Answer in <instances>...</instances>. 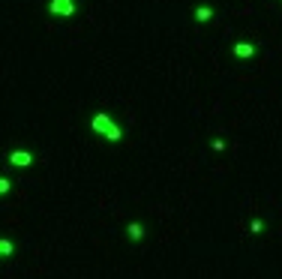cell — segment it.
<instances>
[{"label": "cell", "mask_w": 282, "mask_h": 279, "mask_svg": "<svg viewBox=\"0 0 282 279\" xmlns=\"http://www.w3.org/2000/svg\"><path fill=\"white\" fill-rule=\"evenodd\" d=\"M90 129H93V132H99L105 141H120V138H123V129L114 123L105 111H99V114H93V117H90Z\"/></svg>", "instance_id": "cell-1"}, {"label": "cell", "mask_w": 282, "mask_h": 279, "mask_svg": "<svg viewBox=\"0 0 282 279\" xmlns=\"http://www.w3.org/2000/svg\"><path fill=\"white\" fill-rule=\"evenodd\" d=\"M48 12L69 18V15H75V0H51V3H48Z\"/></svg>", "instance_id": "cell-2"}, {"label": "cell", "mask_w": 282, "mask_h": 279, "mask_svg": "<svg viewBox=\"0 0 282 279\" xmlns=\"http://www.w3.org/2000/svg\"><path fill=\"white\" fill-rule=\"evenodd\" d=\"M9 162H12L15 168H27L33 162V153L30 150H12V153H9Z\"/></svg>", "instance_id": "cell-3"}, {"label": "cell", "mask_w": 282, "mask_h": 279, "mask_svg": "<svg viewBox=\"0 0 282 279\" xmlns=\"http://www.w3.org/2000/svg\"><path fill=\"white\" fill-rule=\"evenodd\" d=\"M231 51H234L240 60H249L252 54H255V45H252V42H234V48H231Z\"/></svg>", "instance_id": "cell-4"}, {"label": "cell", "mask_w": 282, "mask_h": 279, "mask_svg": "<svg viewBox=\"0 0 282 279\" xmlns=\"http://www.w3.org/2000/svg\"><path fill=\"white\" fill-rule=\"evenodd\" d=\"M126 234H129V240L138 243V240L144 237V225H141V222H129V225H126Z\"/></svg>", "instance_id": "cell-5"}, {"label": "cell", "mask_w": 282, "mask_h": 279, "mask_svg": "<svg viewBox=\"0 0 282 279\" xmlns=\"http://www.w3.org/2000/svg\"><path fill=\"white\" fill-rule=\"evenodd\" d=\"M12 252H15V243L6 240V237H0V258H9Z\"/></svg>", "instance_id": "cell-6"}, {"label": "cell", "mask_w": 282, "mask_h": 279, "mask_svg": "<svg viewBox=\"0 0 282 279\" xmlns=\"http://www.w3.org/2000/svg\"><path fill=\"white\" fill-rule=\"evenodd\" d=\"M195 18H198V21H210V18H213V9H210V6H198V9H195Z\"/></svg>", "instance_id": "cell-7"}, {"label": "cell", "mask_w": 282, "mask_h": 279, "mask_svg": "<svg viewBox=\"0 0 282 279\" xmlns=\"http://www.w3.org/2000/svg\"><path fill=\"white\" fill-rule=\"evenodd\" d=\"M249 231H252V234H261V231H264V222H261V219H252V222H249Z\"/></svg>", "instance_id": "cell-8"}, {"label": "cell", "mask_w": 282, "mask_h": 279, "mask_svg": "<svg viewBox=\"0 0 282 279\" xmlns=\"http://www.w3.org/2000/svg\"><path fill=\"white\" fill-rule=\"evenodd\" d=\"M9 189H12V183H9V180H6V177H0V195H6V192H9Z\"/></svg>", "instance_id": "cell-9"}, {"label": "cell", "mask_w": 282, "mask_h": 279, "mask_svg": "<svg viewBox=\"0 0 282 279\" xmlns=\"http://www.w3.org/2000/svg\"><path fill=\"white\" fill-rule=\"evenodd\" d=\"M213 150H216V153H220V150H225V141H222V138H213Z\"/></svg>", "instance_id": "cell-10"}]
</instances>
